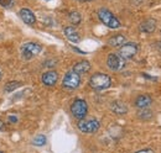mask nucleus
Segmentation results:
<instances>
[{"label":"nucleus","mask_w":161,"mask_h":153,"mask_svg":"<svg viewBox=\"0 0 161 153\" xmlns=\"http://www.w3.org/2000/svg\"><path fill=\"white\" fill-rule=\"evenodd\" d=\"M89 85L97 92L105 90L112 85V78L104 73H96L89 78Z\"/></svg>","instance_id":"obj_1"},{"label":"nucleus","mask_w":161,"mask_h":153,"mask_svg":"<svg viewBox=\"0 0 161 153\" xmlns=\"http://www.w3.org/2000/svg\"><path fill=\"white\" fill-rule=\"evenodd\" d=\"M98 18L102 21V24L109 29H119L120 27V21L108 9H99L98 10Z\"/></svg>","instance_id":"obj_2"},{"label":"nucleus","mask_w":161,"mask_h":153,"mask_svg":"<svg viewBox=\"0 0 161 153\" xmlns=\"http://www.w3.org/2000/svg\"><path fill=\"white\" fill-rule=\"evenodd\" d=\"M71 113L77 120L84 119L88 114V104H87V101L83 100V99H76L71 105Z\"/></svg>","instance_id":"obj_3"},{"label":"nucleus","mask_w":161,"mask_h":153,"mask_svg":"<svg viewBox=\"0 0 161 153\" xmlns=\"http://www.w3.org/2000/svg\"><path fill=\"white\" fill-rule=\"evenodd\" d=\"M80 74L76 73L73 69L67 72L66 76L62 80V87L64 89H68V90H75L80 87Z\"/></svg>","instance_id":"obj_4"},{"label":"nucleus","mask_w":161,"mask_h":153,"mask_svg":"<svg viewBox=\"0 0 161 153\" xmlns=\"http://www.w3.org/2000/svg\"><path fill=\"white\" fill-rule=\"evenodd\" d=\"M101 127V122L96 119L84 120L82 119L78 121V130L83 134H96Z\"/></svg>","instance_id":"obj_5"},{"label":"nucleus","mask_w":161,"mask_h":153,"mask_svg":"<svg viewBox=\"0 0 161 153\" xmlns=\"http://www.w3.org/2000/svg\"><path fill=\"white\" fill-rule=\"evenodd\" d=\"M42 51V46L35 42H27L21 47V53L25 59H31L34 56L40 55Z\"/></svg>","instance_id":"obj_6"},{"label":"nucleus","mask_w":161,"mask_h":153,"mask_svg":"<svg viewBox=\"0 0 161 153\" xmlns=\"http://www.w3.org/2000/svg\"><path fill=\"white\" fill-rule=\"evenodd\" d=\"M139 51V47L138 45L133 43V42H125L123 46H120L119 48V56H120L123 59H131L134 57Z\"/></svg>","instance_id":"obj_7"},{"label":"nucleus","mask_w":161,"mask_h":153,"mask_svg":"<svg viewBox=\"0 0 161 153\" xmlns=\"http://www.w3.org/2000/svg\"><path fill=\"white\" fill-rule=\"evenodd\" d=\"M107 66H108L109 69H112L114 72H120L121 69H124V67H125V59H123L119 55L110 53L107 57Z\"/></svg>","instance_id":"obj_8"},{"label":"nucleus","mask_w":161,"mask_h":153,"mask_svg":"<svg viewBox=\"0 0 161 153\" xmlns=\"http://www.w3.org/2000/svg\"><path fill=\"white\" fill-rule=\"evenodd\" d=\"M41 80L46 87H53L58 80V73L56 71H47L42 74Z\"/></svg>","instance_id":"obj_9"},{"label":"nucleus","mask_w":161,"mask_h":153,"mask_svg":"<svg viewBox=\"0 0 161 153\" xmlns=\"http://www.w3.org/2000/svg\"><path fill=\"white\" fill-rule=\"evenodd\" d=\"M19 15H20L21 20H22L26 25H34V24L36 22V16H35V14H34L30 9H27V8H22L20 11H19Z\"/></svg>","instance_id":"obj_10"},{"label":"nucleus","mask_w":161,"mask_h":153,"mask_svg":"<svg viewBox=\"0 0 161 153\" xmlns=\"http://www.w3.org/2000/svg\"><path fill=\"white\" fill-rule=\"evenodd\" d=\"M63 32H64V36L67 37V40L71 41L72 43H78L80 41V34L77 32V30L73 26H66L63 29Z\"/></svg>","instance_id":"obj_11"},{"label":"nucleus","mask_w":161,"mask_h":153,"mask_svg":"<svg viewBox=\"0 0 161 153\" xmlns=\"http://www.w3.org/2000/svg\"><path fill=\"white\" fill-rule=\"evenodd\" d=\"M141 32H145V34H151L155 31L156 29V21L154 19H147V20H144L140 24L139 26Z\"/></svg>","instance_id":"obj_12"},{"label":"nucleus","mask_w":161,"mask_h":153,"mask_svg":"<svg viewBox=\"0 0 161 153\" xmlns=\"http://www.w3.org/2000/svg\"><path fill=\"white\" fill-rule=\"evenodd\" d=\"M151 103H153V98L150 95H147V94L139 95L136 98V100H135V105L139 109H146V108H149L151 105Z\"/></svg>","instance_id":"obj_13"},{"label":"nucleus","mask_w":161,"mask_h":153,"mask_svg":"<svg viewBox=\"0 0 161 153\" xmlns=\"http://www.w3.org/2000/svg\"><path fill=\"white\" fill-rule=\"evenodd\" d=\"M91 69V63L88 61H80L73 66V71L78 74H84Z\"/></svg>","instance_id":"obj_14"},{"label":"nucleus","mask_w":161,"mask_h":153,"mask_svg":"<svg viewBox=\"0 0 161 153\" xmlns=\"http://www.w3.org/2000/svg\"><path fill=\"white\" fill-rule=\"evenodd\" d=\"M110 109L114 114H118V115H124L128 113V106L121 103V101H114L112 105H110Z\"/></svg>","instance_id":"obj_15"},{"label":"nucleus","mask_w":161,"mask_h":153,"mask_svg":"<svg viewBox=\"0 0 161 153\" xmlns=\"http://www.w3.org/2000/svg\"><path fill=\"white\" fill-rule=\"evenodd\" d=\"M125 42H126V38L124 37L123 35H115V36H113V37H110L108 40V43L112 47H120Z\"/></svg>","instance_id":"obj_16"},{"label":"nucleus","mask_w":161,"mask_h":153,"mask_svg":"<svg viewBox=\"0 0 161 153\" xmlns=\"http://www.w3.org/2000/svg\"><path fill=\"white\" fill-rule=\"evenodd\" d=\"M68 19H69V21H71L72 25H80V21H82V16H80V14L78 13V11L73 10V11L69 13Z\"/></svg>","instance_id":"obj_17"},{"label":"nucleus","mask_w":161,"mask_h":153,"mask_svg":"<svg viewBox=\"0 0 161 153\" xmlns=\"http://www.w3.org/2000/svg\"><path fill=\"white\" fill-rule=\"evenodd\" d=\"M19 87H21L20 82H9V83H8V84L4 87V89H5V92H8V93H11L13 90L18 89Z\"/></svg>","instance_id":"obj_18"},{"label":"nucleus","mask_w":161,"mask_h":153,"mask_svg":"<svg viewBox=\"0 0 161 153\" xmlns=\"http://www.w3.org/2000/svg\"><path fill=\"white\" fill-rule=\"evenodd\" d=\"M32 145H35V146H45L46 145V136H43V135H39V136H36L34 140H32Z\"/></svg>","instance_id":"obj_19"},{"label":"nucleus","mask_w":161,"mask_h":153,"mask_svg":"<svg viewBox=\"0 0 161 153\" xmlns=\"http://www.w3.org/2000/svg\"><path fill=\"white\" fill-rule=\"evenodd\" d=\"M13 0H0V5L4 6V8H9L11 5Z\"/></svg>","instance_id":"obj_20"},{"label":"nucleus","mask_w":161,"mask_h":153,"mask_svg":"<svg viewBox=\"0 0 161 153\" xmlns=\"http://www.w3.org/2000/svg\"><path fill=\"white\" fill-rule=\"evenodd\" d=\"M136 153H155L153 150H150V148H145V150H141V151H138Z\"/></svg>","instance_id":"obj_21"},{"label":"nucleus","mask_w":161,"mask_h":153,"mask_svg":"<svg viewBox=\"0 0 161 153\" xmlns=\"http://www.w3.org/2000/svg\"><path fill=\"white\" fill-rule=\"evenodd\" d=\"M0 131H5V124L0 120Z\"/></svg>","instance_id":"obj_22"},{"label":"nucleus","mask_w":161,"mask_h":153,"mask_svg":"<svg viewBox=\"0 0 161 153\" xmlns=\"http://www.w3.org/2000/svg\"><path fill=\"white\" fill-rule=\"evenodd\" d=\"M78 1H91V0H78Z\"/></svg>","instance_id":"obj_23"},{"label":"nucleus","mask_w":161,"mask_h":153,"mask_svg":"<svg viewBox=\"0 0 161 153\" xmlns=\"http://www.w3.org/2000/svg\"><path fill=\"white\" fill-rule=\"evenodd\" d=\"M0 79H1V72H0Z\"/></svg>","instance_id":"obj_24"},{"label":"nucleus","mask_w":161,"mask_h":153,"mask_svg":"<svg viewBox=\"0 0 161 153\" xmlns=\"http://www.w3.org/2000/svg\"><path fill=\"white\" fill-rule=\"evenodd\" d=\"M0 153H4V152H1V151H0Z\"/></svg>","instance_id":"obj_25"},{"label":"nucleus","mask_w":161,"mask_h":153,"mask_svg":"<svg viewBox=\"0 0 161 153\" xmlns=\"http://www.w3.org/2000/svg\"><path fill=\"white\" fill-rule=\"evenodd\" d=\"M46 1H47V0H46Z\"/></svg>","instance_id":"obj_26"}]
</instances>
